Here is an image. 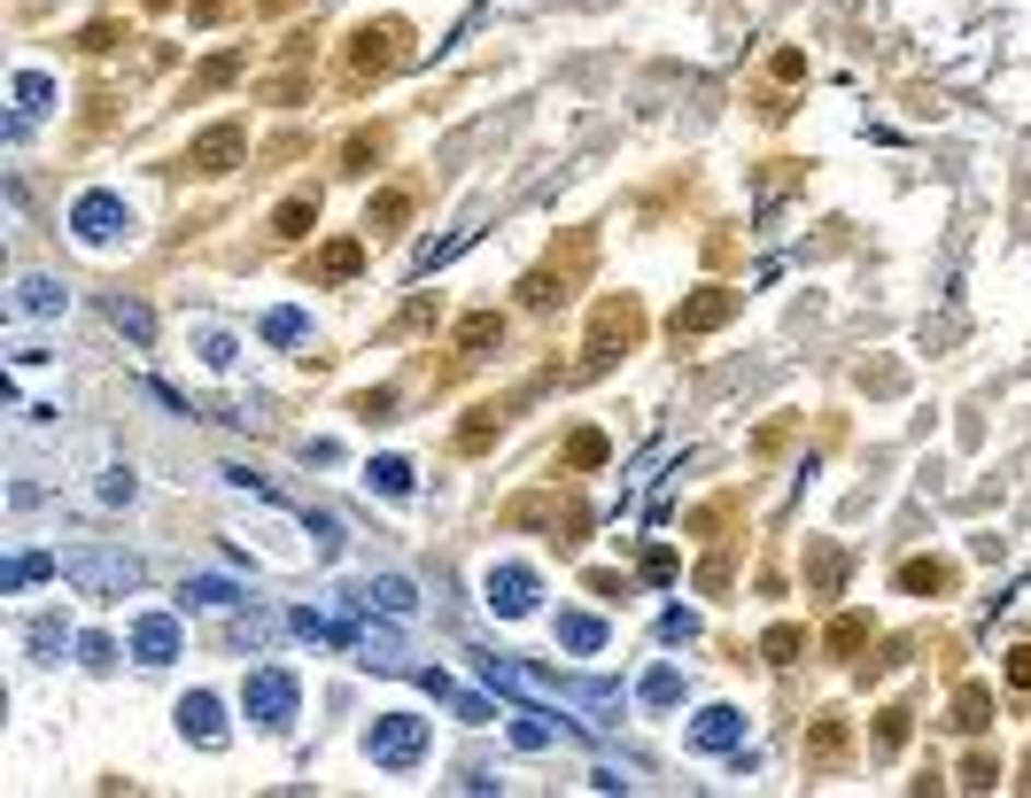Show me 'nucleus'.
<instances>
[{"mask_svg":"<svg viewBox=\"0 0 1031 798\" xmlns=\"http://www.w3.org/2000/svg\"><path fill=\"white\" fill-rule=\"evenodd\" d=\"M179 721L195 729V744H218V737H225V729H218V705H210V697H187V705H179Z\"/></svg>","mask_w":1031,"mask_h":798,"instance_id":"8","label":"nucleus"},{"mask_svg":"<svg viewBox=\"0 0 1031 798\" xmlns=\"http://www.w3.org/2000/svg\"><path fill=\"white\" fill-rule=\"evenodd\" d=\"M373 481H380V489H411V466H403V458H380Z\"/></svg>","mask_w":1031,"mask_h":798,"instance_id":"16","label":"nucleus"},{"mask_svg":"<svg viewBox=\"0 0 1031 798\" xmlns=\"http://www.w3.org/2000/svg\"><path fill=\"white\" fill-rule=\"evenodd\" d=\"M807 752H815V767H830V760H837V752H845V721H822V729H815V744H807Z\"/></svg>","mask_w":1031,"mask_h":798,"instance_id":"13","label":"nucleus"},{"mask_svg":"<svg viewBox=\"0 0 1031 798\" xmlns=\"http://www.w3.org/2000/svg\"><path fill=\"white\" fill-rule=\"evenodd\" d=\"M365 597H380L388 612H411V582H396V574L388 582H365Z\"/></svg>","mask_w":1031,"mask_h":798,"instance_id":"14","label":"nucleus"},{"mask_svg":"<svg viewBox=\"0 0 1031 798\" xmlns=\"http://www.w3.org/2000/svg\"><path fill=\"white\" fill-rule=\"evenodd\" d=\"M574 466H597V458H606V442H597V434H574V450H566Z\"/></svg>","mask_w":1031,"mask_h":798,"instance_id":"21","label":"nucleus"},{"mask_svg":"<svg viewBox=\"0 0 1031 798\" xmlns=\"http://www.w3.org/2000/svg\"><path fill=\"white\" fill-rule=\"evenodd\" d=\"M241 148H248V132H241V125H218V132H202V140H195V163H202V171H225Z\"/></svg>","mask_w":1031,"mask_h":798,"instance_id":"6","label":"nucleus"},{"mask_svg":"<svg viewBox=\"0 0 1031 798\" xmlns=\"http://www.w3.org/2000/svg\"><path fill=\"white\" fill-rule=\"evenodd\" d=\"M358 263H365V256H358V240H333V248L318 256V272H326V280H350Z\"/></svg>","mask_w":1031,"mask_h":798,"instance_id":"11","label":"nucleus"},{"mask_svg":"<svg viewBox=\"0 0 1031 798\" xmlns=\"http://www.w3.org/2000/svg\"><path fill=\"white\" fill-rule=\"evenodd\" d=\"M900 582H907V589H947V566H907Z\"/></svg>","mask_w":1031,"mask_h":798,"instance_id":"18","label":"nucleus"},{"mask_svg":"<svg viewBox=\"0 0 1031 798\" xmlns=\"http://www.w3.org/2000/svg\"><path fill=\"white\" fill-rule=\"evenodd\" d=\"M241 705H248V721L280 729V721L295 714V674H288V667H256V674H248V690H241Z\"/></svg>","mask_w":1031,"mask_h":798,"instance_id":"1","label":"nucleus"},{"mask_svg":"<svg viewBox=\"0 0 1031 798\" xmlns=\"http://www.w3.org/2000/svg\"><path fill=\"white\" fill-rule=\"evenodd\" d=\"M862 636H869V620H837V629H830V644H837V652H853Z\"/></svg>","mask_w":1031,"mask_h":798,"instance_id":"19","label":"nucleus"},{"mask_svg":"<svg viewBox=\"0 0 1031 798\" xmlns=\"http://www.w3.org/2000/svg\"><path fill=\"white\" fill-rule=\"evenodd\" d=\"M1008 682H1016V690H1031V644H1016V652H1008Z\"/></svg>","mask_w":1031,"mask_h":798,"instance_id":"20","label":"nucleus"},{"mask_svg":"<svg viewBox=\"0 0 1031 798\" xmlns=\"http://www.w3.org/2000/svg\"><path fill=\"white\" fill-rule=\"evenodd\" d=\"M458 341H466V357H489V341H504V318H489V310H481V318H466V333H458Z\"/></svg>","mask_w":1031,"mask_h":798,"instance_id":"9","label":"nucleus"},{"mask_svg":"<svg viewBox=\"0 0 1031 798\" xmlns=\"http://www.w3.org/2000/svg\"><path fill=\"white\" fill-rule=\"evenodd\" d=\"M559 636H566L574 652H597V644H606V629H597V620H582V612H566V620H559Z\"/></svg>","mask_w":1031,"mask_h":798,"instance_id":"12","label":"nucleus"},{"mask_svg":"<svg viewBox=\"0 0 1031 798\" xmlns=\"http://www.w3.org/2000/svg\"><path fill=\"white\" fill-rule=\"evenodd\" d=\"M954 714H962V729H985V690H962Z\"/></svg>","mask_w":1031,"mask_h":798,"instance_id":"17","label":"nucleus"},{"mask_svg":"<svg viewBox=\"0 0 1031 798\" xmlns=\"http://www.w3.org/2000/svg\"><path fill=\"white\" fill-rule=\"evenodd\" d=\"M489 605L496 612H528L536 605V574L528 566H489Z\"/></svg>","mask_w":1031,"mask_h":798,"instance_id":"3","label":"nucleus"},{"mask_svg":"<svg viewBox=\"0 0 1031 798\" xmlns=\"http://www.w3.org/2000/svg\"><path fill=\"white\" fill-rule=\"evenodd\" d=\"M365 752H373L380 767H411V760L426 752V721H411V714H388V721H373Z\"/></svg>","mask_w":1031,"mask_h":798,"instance_id":"2","label":"nucleus"},{"mask_svg":"<svg viewBox=\"0 0 1031 798\" xmlns=\"http://www.w3.org/2000/svg\"><path fill=\"white\" fill-rule=\"evenodd\" d=\"M729 310H737V295H729V287H714V295H699V303H682V310H675V333H706V326H722Z\"/></svg>","mask_w":1031,"mask_h":798,"instance_id":"5","label":"nucleus"},{"mask_svg":"<svg viewBox=\"0 0 1031 798\" xmlns=\"http://www.w3.org/2000/svg\"><path fill=\"white\" fill-rule=\"evenodd\" d=\"M691 737H699L706 752H729V744H737V714H729V705H714V714H706V721H699Z\"/></svg>","mask_w":1031,"mask_h":798,"instance_id":"7","label":"nucleus"},{"mask_svg":"<svg viewBox=\"0 0 1031 798\" xmlns=\"http://www.w3.org/2000/svg\"><path fill=\"white\" fill-rule=\"evenodd\" d=\"M179 652V629H171V620H148L140 629V659H171Z\"/></svg>","mask_w":1031,"mask_h":798,"instance_id":"10","label":"nucleus"},{"mask_svg":"<svg viewBox=\"0 0 1031 798\" xmlns=\"http://www.w3.org/2000/svg\"><path fill=\"white\" fill-rule=\"evenodd\" d=\"M311 218H318V202H288V210H280V233L295 240V233H311Z\"/></svg>","mask_w":1031,"mask_h":798,"instance_id":"15","label":"nucleus"},{"mask_svg":"<svg viewBox=\"0 0 1031 798\" xmlns=\"http://www.w3.org/2000/svg\"><path fill=\"white\" fill-rule=\"evenodd\" d=\"M117 225H132L117 195H85V202H78V233H85V240H109Z\"/></svg>","mask_w":1031,"mask_h":798,"instance_id":"4","label":"nucleus"}]
</instances>
